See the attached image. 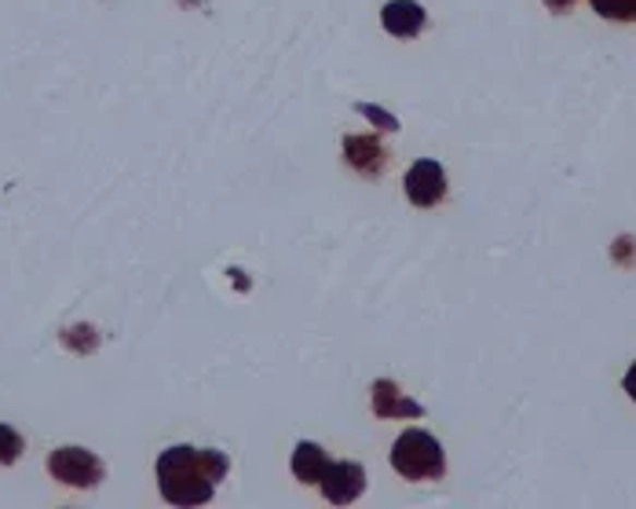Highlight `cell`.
<instances>
[{"mask_svg": "<svg viewBox=\"0 0 636 509\" xmlns=\"http://www.w3.org/2000/svg\"><path fill=\"white\" fill-rule=\"evenodd\" d=\"M231 462L224 451H197V448H169L158 459V487L161 498L180 509L205 506L216 495V484L224 481Z\"/></svg>", "mask_w": 636, "mask_h": 509, "instance_id": "cell-1", "label": "cell"}, {"mask_svg": "<svg viewBox=\"0 0 636 509\" xmlns=\"http://www.w3.org/2000/svg\"><path fill=\"white\" fill-rule=\"evenodd\" d=\"M392 470L403 481H440L446 473V451L432 433L406 429L392 448Z\"/></svg>", "mask_w": 636, "mask_h": 509, "instance_id": "cell-2", "label": "cell"}, {"mask_svg": "<svg viewBox=\"0 0 636 509\" xmlns=\"http://www.w3.org/2000/svg\"><path fill=\"white\" fill-rule=\"evenodd\" d=\"M48 473L67 487H96L103 481V462L85 448H59L48 454Z\"/></svg>", "mask_w": 636, "mask_h": 509, "instance_id": "cell-3", "label": "cell"}, {"mask_svg": "<svg viewBox=\"0 0 636 509\" xmlns=\"http://www.w3.org/2000/svg\"><path fill=\"white\" fill-rule=\"evenodd\" d=\"M403 187H406V199H410L417 210H432V205H440L446 199V173L440 162L421 158L410 165Z\"/></svg>", "mask_w": 636, "mask_h": 509, "instance_id": "cell-4", "label": "cell"}, {"mask_svg": "<svg viewBox=\"0 0 636 509\" xmlns=\"http://www.w3.org/2000/svg\"><path fill=\"white\" fill-rule=\"evenodd\" d=\"M319 487L333 506H348L367 492V470L359 462H329Z\"/></svg>", "mask_w": 636, "mask_h": 509, "instance_id": "cell-5", "label": "cell"}, {"mask_svg": "<svg viewBox=\"0 0 636 509\" xmlns=\"http://www.w3.org/2000/svg\"><path fill=\"white\" fill-rule=\"evenodd\" d=\"M424 23H429V12L417 0H388L381 12V26L399 40H413L424 29Z\"/></svg>", "mask_w": 636, "mask_h": 509, "instance_id": "cell-6", "label": "cell"}, {"mask_svg": "<svg viewBox=\"0 0 636 509\" xmlns=\"http://www.w3.org/2000/svg\"><path fill=\"white\" fill-rule=\"evenodd\" d=\"M370 392H373L370 403H373V414H377V418H421V414H424L421 403L406 396V392L395 386L392 378L373 381Z\"/></svg>", "mask_w": 636, "mask_h": 509, "instance_id": "cell-7", "label": "cell"}, {"mask_svg": "<svg viewBox=\"0 0 636 509\" xmlns=\"http://www.w3.org/2000/svg\"><path fill=\"white\" fill-rule=\"evenodd\" d=\"M344 162L362 176H381L388 165V151L377 137H344Z\"/></svg>", "mask_w": 636, "mask_h": 509, "instance_id": "cell-8", "label": "cell"}, {"mask_svg": "<svg viewBox=\"0 0 636 509\" xmlns=\"http://www.w3.org/2000/svg\"><path fill=\"white\" fill-rule=\"evenodd\" d=\"M326 451L319 448V443H311V440H300L297 443V451H293V473H297V481L300 484H308V487H315L322 481V473H326Z\"/></svg>", "mask_w": 636, "mask_h": 509, "instance_id": "cell-9", "label": "cell"}, {"mask_svg": "<svg viewBox=\"0 0 636 509\" xmlns=\"http://www.w3.org/2000/svg\"><path fill=\"white\" fill-rule=\"evenodd\" d=\"M592 12L611 23H636V0H589Z\"/></svg>", "mask_w": 636, "mask_h": 509, "instance_id": "cell-10", "label": "cell"}, {"mask_svg": "<svg viewBox=\"0 0 636 509\" xmlns=\"http://www.w3.org/2000/svg\"><path fill=\"white\" fill-rule=\"evenodd\" d=\"M23 454V436L12 425H0V465H12Z\"/></svg>", "mask_w": 636, "mask_h": 509, "instance_id": "cell-11", "label": "cell"}, {"mask_svg": "<svg viewBox=\"0 0 636 509\" xmlns=\"http://www.w3.org/2000/svg\"><path fill=\"white\" fill-rule=\"evenodd\" d=\"M356 110H359L370 125H377V129H384V132H399V118H395V114L381 110V107H373V103H359Z\"/></svg>", "mask_w": 636, "mask_h": 509, "instance_id": "cell-12", "label": "cell"}, {"mask_svg": "<svg viewBox=\"0 0 636 509\" xmlns=\"http://www.w3.org/2000/svg\"><path fill=\"white\" fill-rule=\"evenodd\" d=\"M622 389L629 392V400L636 403V363H633L629 370H625V378H622Z\"/></svg>", "mask_w": 636, "mask_h": 509, "instance_id": "cell-13", "label": "cell"}, {"mask_svg": "<svg viewBox=\"0 0 636 509\" xmlns=\"http://www.w3.org/2000/svg\"><path fill=\"white\" fill-rule=\"evenodd\" d=\"M571 4H575V0H545V8H549V12H556V15L567 12Z\"/></svg>", "mask_w": 636, "mask_h": 509, "instance_id": "cell-14", "label": "cell"}]
</instances>
